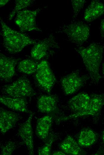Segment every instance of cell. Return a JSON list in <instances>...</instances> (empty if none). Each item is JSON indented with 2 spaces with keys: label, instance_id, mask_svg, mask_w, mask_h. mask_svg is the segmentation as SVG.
Here are the masks:
<instances>
[{
  "label": "cell",
  "instance_id": "obj_13",
  "mask_svg": "<svg viewBox=\"0 0 104 155\" xmlns=\"http://www.w3.org/2000/svg\"><path fill=\"white\" fill-rule=\"evenodd\" d=\"M19 120L16 113L0 108V130L2 134H4L11 129Z\"/></svg>",
  "mask_w": 104,
  "mask_h": 155
},
{
  "label": "cell",
  "instance_id": "obj_17",
  "mask_svg": "<svg viewBox=\"0 0 104 155\" xmlns=\"http://www.w3.org/2000/svg\"><path fill=\"white\" fill-rule=\"evenodd\" d=\"M52 123V117L46 115L39 118L36 128V134L40 139L45 140L47 137Z\"/></svg>",
  "mask_w": 104,
  "mask_h": 155
},
{
  "label": "cell",
  "instance_id": "obj_12",
  "mask_svg": "<svg viewBox=\"0 0 104 155\" xmlns=\"http://www.w3.org/2000/svg\"><path fill=\"white\" fill-rule=\"evenodd\" d=\"M1 103L13 111L22 112H31L27 107L25 97H14L7 95H1L0 97Z\"/></svg>",
  "mask_w": 104,
  "mask_h": 155
},
{
  "label": "cell",
  "instance_id": "obj_18",
  "mask_svg": "<svg viewBox=\"0 0 104 155\" xmlns=\"http://www.w3.org/2000/svg\"><path fill=\"white\" fill-rule=\"evenodd\" d=\"M60 147L66 154L74 155L80 154L81 149L71 136H68L65 138L60 144Z\"/></svg>",
  "mask_w": 104,
  "mask_h": 155
},
{
  "label": "cell",
  "instance_id": "obj_15",
  "mask_svg": "<svg viewBox=\"0 0 104 155\" xmlns=\"http://www.w3.org/2000/svg\"><path fill=\"white\" fill-rule=\"evenodd\" d=\"M90 96L85 93H81L71 98L68 101L70 108L75 113L85 110L88 107Z\"/></svg>",
  "mask_w": 104,
  "mask_h": 155
},
{
  "label": "cell",
  "instance_id": "obj_6",
  "mask_svg": "<svg viewBox=\"0 0 104 155\" xmlns=\"http://www.w3.org/2000/svg\"><path fill=\"white\" fill-rule=\"evenodd\" d=\"M40 11L39 9L33 10H25L20 11L17 13L15 23L23 32L41 31L37 27L36 21V15Z\"/></svg>",
  "mask_w": 104,
  "mask_h": 155
},
{
  "label": "cell",
  "instance_id": "obj_5",
  "mask_svg": "<svg viewBox=\"0 0 104 155\" xmlns=\"http://www.w3.org/2000/svg\"><path fill=\"white\" fill-rule=\"evenodd\" d=\"M35 78L39 86L48 93L51 92L56 82V78L48 63L45 60L38 64Z\"/></svg>",
  "mask_w": 104,
  "mask_h": 155
},
{
  "label": "cell",
  "instance_id": "obj_10",
  "mask_svg": "<svg viewBox=\"0 0 104 155\" xmlns=\"http://www.w3.org/2000/svg\"><path fill=\"white\" fill-rule=\"evenodd\" d=\"M20 59L8 57L0 54V78L1 80L8 81L16 75L15 67Z\"/></svg>",
  "mask_w": 104,
  "mask_h": 155
},
{
  "label": "cell",
  "instance_id": "obj_20",
  "mask_svg": "<svg viewBox=\"0 0 104 155\" xmlns=\"http://www.w3.org/2000/svg\"><path fill=\"white\" fill-rule=\"evenodd\" d=\"M38 64L33 61L27 59L21 61L17 69L18 72L27 75L33 74L36 71Z\"/></svg>",
  "mask_w": 104,
  "mask_h": 155
},
{
  "label": "cell",
  "instance_id": "obj_24",
  "mask_svg": "<svg viewBox=\"0 0 104 155\" xmlns=\"http://www.w3.org/2000/svg\"><path fill=\"white\" fill-rule=\"evenodd\" d=\"M53 142V140L52 139H50L49 140L38 149V154L39 155H50Z\"/></svg>",
  "mask_w": 104,
  "mask_h": 155
},
{
  "label": "cell",
  "instance_id": "obj_3",
  "mask_svg": "<svg viewBox=\"0 0 104 155\" xmlns=\"http://www.w3.org/2000/svg\"><path fill=\"white\" fill-rule=\"evenodd\" d=\"M62 32L66 35L71 42L77 46H81L88 39L90 28L83 22L76 21L64 26Z\"/></svg>",
  "mask_w": 104,
  "mask_h": 155
},
{
  "label": "cell",
  "instance_id": "obj_21",
  "mask_svg": "<svg viewBox=\"0 0 104 155\" xmlns=\"http://www.w3.org/2000/svg\"><path fill=\"white\" fill-rule=\"evenodd\" d=\"M33 0H16L15 1V5L14 9L9 15L8 18L9 21L11 20L16 13L28 7L31 4Z\"/></svg>",
  "mask_w": 104,
  "mask_h": 155
},
{
  "label": "cell",
  "instance_id": "obj_25",
  "mask_svg": "<svg viewBox=\"0 0 104 155\" xmlns=\"http://www.w3.org/2000/svg\"><path fill=\"white\" fill-rule=\"evenodd\" d=\"M66 154L63 151H57L53 153L52 155H65Z\"/></svg>",
  "mask_w": 104,
  "mask_h": 155
},
{
  "label": "cell",
  "instance_id": "obj_26",
  "mask_svg": "<svg viewBox=\"0 0 104 155\" xmlns=\"http://www.w3.org/2000/svg\"><path fill=\"white\" fill-rule=\"evenodd\" d=\"M9 0H1L0 1V7H1L3 6H4L9 1Z\"/></svg>",
  "mask_w": 104,
  "mask_h": 155
},
{
  "label": "cell",
  "instance_id": "obj_27",
  "mask_svg": "<svg viewBox=\"0 0 104 155\" xmlns=\"http://www.w3.org/2000/svg\"><path fill=\"white\" fill-rule=\"evenodd\" d=\"M100 28L102 32H104V19H103L101 21Z\"/></svg>",
  "mask_w": 104,
  "mask_h": 155
},
{
  "label": "cell",
  "instance_id": "obj_2",
  "mask_svg": "<svg viewBox=\"0 0 104 155\" xmlns=\"http://www.w3.org/2000/svg\"><path fill=\"white\" fill-rule=\"evenodd\" d=\"M3 44L9 52L12 54L21 52L27 46L35 44L36 40L10 28L0 19Z\"/></svg>",
  "mask_w": 104,
  "mask_h": 155
},
{
  "label": "cell",
  "instance_id": "obj_8",
  "mask_svg": "<svg viewBox=\"0 0 104 155\" xmlns=\"http://www.w3.org/2000/svg\"><path fill=\"white\" fill-rule=\"evenodd\" d=\"M85 78L77 71H74L62 78L61 83L65 94H72L78 90L84 84Z\"/></svg>",
  "mask_w": 104,
  "mask_h": 155
},
{
  "label": "cell",
  "instance_id": "obj_4",
  "mask_svg": "<svg viewBox=\"0 0 104 155\" xmlns=\"http://www.w3.org/2000/svg\"><path fill=\"white\" fill-rule=\"evenodd\" d=\"M2 91L6 95L14 97H30L35 94L30 81L24 77H20L12 83L4 86Z\"/></svg>",
  "mask_w": 104,
  "mask_h": 155
},
{
  "label": "cell",
  "instance_id": "obj_28",
  "mask_svg": "<svg viewBox=\"0 0 104 155\" xmlns=\"http://www.w3.org/2000/svg\"><path fill=\"white\" fill-rule=\"evenodd\" d=\"M102 72L103 74L104 75V62L102 65Z\"/></svg>",
  "mask_w": 104,
  "mask_h": 155
},
{
  "label": "cell",
  "instance_id": "obj_9",
  "mask_svg": "<svg viewBox=\"0 0 104 155\" xmlns=\"http://www.w3.org/2000/svg\"><path fill=\"white\" fill-rule=\"evenodd\" d=\"M33 113L31 112L26 120L20 126L18 134L26 145L29 154H34L33 134L32 120Z\"/></svg>",
  "mask_w": 104,
  "mask_h": 155
},
{
  "label": "cell",
  "instance_id": "obj_23",
  "mask_svg": "<svg viewBox=\"0 0 104 155\" xmlns=\"http://www.w3.org/2000/svg\"><path fill=\"white\" fill-rule=\"evenodd\" d=\"M16 145L14 142L9 141L5 145L2 147L1 155H10L12 154L15 149Z\"/></svg>",
  "mask_w": 104,
  "mask_h": 155
},
{
  "label": "cell",
  "instance_id": "obj_7",
  "mask_svg": "<svg viewBox=\"0 0 104 155\" xmlns=\"http://www.w3.org/2000/svg\"><path fill=\"white\" fill-rule=\"evenodd\" d=\"M90 96L89 104L85 110L75 113L69 116L62 117L59 120H67L79 117L98 114L104 105V94H94Z\"/></svg>",
  "mask_w": 104,
  "mask_h": 155
},
{
  "label": "cell",
  "instance_id": "obj_19",
  "mask_svg": "<svg viewBox=\"0 0 104 155\" xmlns=\"http://www.w3.org/2000/svg\"><path fill=\"white\" fill-rule=\"evenodd\" d=\"M97 136L92 130L86 129L80 132L78 138V142L80 145L84 147L89 146L96 141Z\"/></svg>",
  "mask_w": 104,
  "mask_h": 155
},
{
  "label": "cell",
  "instance_id": "obj_29",
  "mask_svg": "<svg viewBox=\"0 0 104 155\" xmlns=\"http://www.w3.org/2000/svg\"><path fill=\"white\" fill-rule=\"evenodd\" d=\"M102 139L104 144V131H103L102 135Z\"/></svg>",
  "mask_w": 104,
  "mask_h": 155
},
{
  "label": "cell",
  "instance_id": "obj_30",
  "mask_svg": "<svg viewBox=\"0 0 104 155\" xmlns=\"http://www.w3.org/2000/svg\"><path fill=\"white\" fill-rule=\"evenodd\" d=\"M102 32V36L104 38V32Z\"/></svg>",
  "mask_w": 104,
  "mask_h": 155
},
{
  "label": "cell",
  "instance_id": "obj_14",
  "mask_svg": "<svg viewBox=\"0 0 104 155\" xmlns=\"http://www.w3.org/2000/svg\"><path fill=\"white\" fill-rule=\"evenodd\" d=\"M104 14V4L99 0H93L85 9L84 19L91 22L98 18Z\"/></svg>",
  "mask_w": 104,
  "mask_h": 155
},
{
  "label": "cell",
  "instance_id": "obj_16",
  "mask_svg": "<svg viewBox=\"0 0 104 155\" xmlns=\"http://www.w3.org/2000/svg\"><path fill=\"white\" fill-rule=\"evenodd\" d=\"M58 98L54 95H43L37 100L38 111L42 113H49L54 111L56 108Z\"/></svg>",
  "mask_w": 104,
  "mask_h": 155
},
{
  "label": "cell",
  "instance_id": "obj_11",
  "mask_svg": "<svg viewBox=\"0 0 104 155\" xmlns=\"http://www.w3.org/2000/svg\"><path fill=\"white\" fill-rule=\"evenodd\" d=\"M58 46L54 37L50 35L35 44L31 51V56L35 60H40L48 54L51 48Z\"/></svg>",
  "mask_w": 104,
  "mask_h": 155
},
{
  "label": "cell",
  "instance_id": "obj_1",
  "mask_svg": "<svg viewBox=\"0 0 104 155\" xmlns=\"http://www.w3.org/2000/svg\"><path fill=\"white\" fill-rule=\"evenodd\" d=\"M75 49L81 56L91 80L94 83L98 84L101 78L100 70L104 46L94 42L86 47L80 46Z\"/></svg>",
  "mask_w": 104,
  "mask_h": 155
},
{
  "label": "cell",
  "instance_id": "obj_22",
  "mask_svg": "<svg viewBox=\"0 0 104 155\" xmlns=\"http://www.w3.org/2000/svg\"><path fill=\"white\" fill-rule=\"evenodd\" d=\"M73 9V18L76 17L86 2L85 0H71Z\"/></svg>",
  "mask_w": 104,
  "mask_h": 155
}]
</instances>
